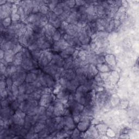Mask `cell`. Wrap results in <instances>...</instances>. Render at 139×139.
<instances>
[{"instance_id":"obj_6","label":"cell","mask_w":139,"mask_h":139,"mask_svg":"<svg viewBox=\"0 0 139 139\" xmlns=\"http://www.w3.org/2000/svg\"><path fill=\"white\" fill-rule=\"evenodd\" d=\"M33 92H34V86L33 83H26V94L29 95Z\"/></svg>"},{"instance_id":"obj_15","label":"cell","mask_w":139,"mask_h":139,"mask_svg":"<svg viewBox=\"0 0 139 139\" xmlns=\"http://www.w3.org/2000/svg\"><path fill=\"white\" fill-rule=\"evenodd\" d=\"M72 133H73V135H74V136H78L79 135V131H78V129H76L74 131V132H72Z\"/></svg>"},{"instance_id":"obj_11","label":"cell","mask_w":139,"mask_h":139,"mask_svg":"<svg viewBox=\"0 0 139 139\" xmlns=\"http://www.w3.org/2000/svg\"><path fill=\"white\" fill-rule=\"evenodd\" d=\"M46 108L44 106H39L38 110V115H46Z\"/></svg>"},{"instance_id":"obj_14","label":"cell","mask_w":139,"mask_h":139,"mask_svg":"<svg viewBox=\"0 0 139 139\" xmlns=\"http://www.w3.org/2000/svg\"><path fill=\"white\" fill-rule=\"evenodd\" d=\"M86 4V1H76V4H77L78 7L81 6H85Z\"/></svg>"},{"instance_id":"obj_2","label":"cell","mask_w":139,"mask_h":139,"mask_svg":"<svg viewBox=\"0 0 139 139\" xmlns=\"http://www.w3.org/2000/svg\"><path fill=\"white\" fill-rule=\"evenodd\" d=\"M63 122L64 124V126L69 128L71 130L73 129L74 128V120L71 116H65L63 118Z\"/></svg>"},{"instance_id":"obj_4","label":"cell","mask_w":139,"mask_h":139,"mask_svg":"<svg viewBox=\"0 0 139 139\" xmlns=\"http://www.w3.org/2000/svg\"><path fill=\"white\" fill-rule=\"evenodd\" d=\"M45 74V79H46L47 86L48 88H52L56 85L55 79L53 78V77L50 76L49 74Z\"/></svg>"},{"instance_id":"obj_10","label":"cell","mask_w":139,"mask_h":139,"mask_svg":"<svg viewBox=\"0 0 139 139\" xmlns=\"http://www.w3.org/2000/svg\"><path fill=\"white\" fill-rule=\"evenodd\" d=\"M61 34L59 31H56V32L54 33V34L52 36V39H53V40L56 41H59L61 39Z\"/></svg>"},{"instance_id":"obj_1","label":"cell","mask_w":139,"mask_h":139,"mask_svg":"<svg viewBox=\"0 0 139 139\" xmlns=\"http://www.w3.org/2000/svg\"><path fill=\"white\" fill-rule=\"evenodd\" d=\"M77 37L78 38L79 41L83 45H88L90 41V36L85 33V31L84 32L82 31L79 32Z\"/></svg>"},{"instance_id":"obj_8","label":"cell","mask_w":139,"mask_h":139,"mask_svg":"<svg viewBox=\"0 0 139 139\" xmlns=\"http://www.w3.org/2000/svg\"><path fill=\"white\" fill-rule=\"evenodd\" d=\"M26 94V83L22 84L19 86V95Z\"/></svg>"},{"instance_id":"obj_5","label":"cell","mask_w":139,"mask_h":139,"mask_svg":"<svg viewBox=\"0 0 139 139\" xmlns=\"http://www.w3.org/2000/svg\"><path fill=\"white\" fill-rule=\"evenodd\" d=\"M34 131L35 133H38L39 132L41 131L42 129H44L46 126L45 124L42 123L41 122H36V123L34 125Z\"/></svg>"},{"instance_id":"obj_13","label":"cell","mask_w":139,"mask_h":139,"mask_svg":"<svg viewBox=\"0 0 139 139\" xmlns=\"http://www.w3.org/2000/svg\"><path fill=\"white\" fill-rule=\"evenodd\" d=\"M65 3L70 9H71L72 8L74 7L75 4H76V1H65Z\"/></svg>"},{"instance_id":"obj_7","label":"cell","mask_w":139,"mask_h":139,"mask_svg":"<svg viewBox=\"0 0 139 139\" xmlns=\"http://www.w3.org/2000/svg\"><path fill=\"white\" fill-rule=\"evenodd\" d=\"M64 52H65V53H66L69 56H71L72 54H74L75 52V49H74V47L72 46H68L66 49L65 50H64Z\"/></svg>"},{"instance_id":"obj_3","label":"cell","mask_w":139,"mask_h":139,"mask_svg":"<svg viewBox=\"0 0 139 139\" xmlns=\"http://www.w3.org/2000/svg\"><path fill=\"white\" fill-rule=\"evenodd\" d=\"M38 77V76L37 75L31 72L30 73L27 74L25 82L27 83H33L37 80Z\"/></svg>"},{"instance_id":"obj_12","label":"cell","mask_w":139,"mask_h":139,"mask_svg":"<svg viewBox=\"0 0 139 139\" xmlns=\"http://www.w3.org/2000/svg\"><path fill=\"white\" fill-rule=\"evenodd\" d=\"M12 91L13 95L16 97L19 95V87H18V86L15 85V84H13L12 87Z\"/></svg>"},{"instance_id":"obj_9","label":"cell","mask_w":139,"mask_h":139,"mask_svg":"<svg viewBox=\"0 0 139 139\" xmlns=\"http://www.w3.org/2000/svg\"><path fill=\"white\" fill-rule=\"evenodd\" d=\"M11 21H12V20L9 17H7L6 19H3V22H1V24L3 25L4 27L8 28L11 25Z\"/></svg>"}]
</instances>
